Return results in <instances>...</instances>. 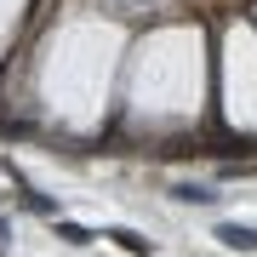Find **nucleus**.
<instances>
[{
    "mask_svg": "<svg viewBox=\"0 0 257 257\" xmlns=\"http://www.w3.org/2000/svg\"><path fill=\"white\" fill-rule=\"evenodd\" d=\"M172 194H177V200H189V206H211V200H217V194H211V189H200V183H177Z\"/></svg>",
    "mask_w": 257,
    "mask_h": 257,
    "instance_id": "nucleus-2",
    "label": "nucleus"
},
{
    "mask_svg": "<svg viewBox=\"0 0 257 257\" xmlns=\"http://www.w3.org/2000/svg\"><path fill=\"white\" fill-rule=\"evenodd\" d=\"M217 240H229V246H240V251H257V229H240V223H223Z\"/></svg>",
    "mask_w": 257,
    "mask_h": 257,
    "instance_id": "nucleus-1",
    "label": "nucleus"
}]
</instances>
